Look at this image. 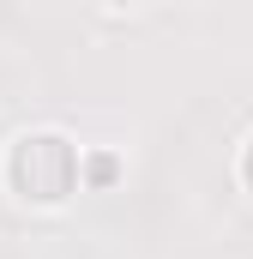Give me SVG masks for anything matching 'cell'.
I'll return each mask as SVG.
<instances>
[{
  "instance_id": "6da1fadb",
  "label": "cell",
  "mask_w": 253,
  "mask_h": 259,
  "mask_svg": "<svg viewBox=\"0 0 253 259\" xmlns=\"http://www.w3.org/2000/svg\"><path fill=\"white\" fill-rule=\"evenodd\" d=\"M78 181H85V157L66 133L36 127L6 145V187L24 205H66L78 193Z\"/></svg>"
},
{
  "instance_id": "7a4b0ae2",
  "label": "cell",
  "mask_w": 253,
  "mask_h": 259,
  "mask_svg": "<svg viewBox=\"0 0 253 259\" xmlns=\"http://www.w3.org/2000/svg\"><path fill=\"white\" fill-rule=\"evenodd\" d=\"M115 175H121V163H115V157H91V163H85V181H97V187H109Z\"/></svg>"
},
{
  "instance_id": "3957f363",
  "label": "cell",
  "mask_w": 253,
  "mask_h": 259,
  "mask_svg": "<svg viewBox=\"0 0 253 259\" xmlns=\"http://www.w3.org/2000/svg\"><path fill=\"white\" fill-rule=\"evenodd\" d=\"M241 187H247V193H253V139H247V145H241Z\"/></svg>"
},
{
  "instance_id": "277c9868",
  "label": "cell",
  "mask_w": 253,
  "mask_h": 259,
  "mask_svg": "<svg viewBox=\"0 0 253 259\" xmlns=\"http://www.w3.org/2000/svg\"><path fill=\"white\" fill-rule=\"evenodd\" d=\"M109 6H139V0H109Z\"/></svg>"
}]
</instances>
